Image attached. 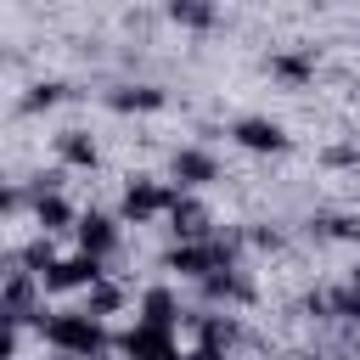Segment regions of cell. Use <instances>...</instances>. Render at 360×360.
I'll use <instances>...</instances> for the list:
<instances>
[{
	"label": "cell",
	"mask_w": 360,
	"mask_h": 360,
	"mask_svg": "<svg viewBox=\"0 0 360 360\" xmlns=\"http://www.w3.org/2000/svg\"><path fill=\"white\" fill-rule=\"evenodd\" d=\"M39 332L68 354V360H90V354H101L107 349V332H101V321L96 315H79V309H62V315H39Z\"/></svg>",
	"instance_id": "1"
},
{
	"label": "cell",
	"mask_w": 360,
	"mask_h": 360,
	"mask_svg": "<svg viewBox=\"0 0 360 360\" xmlns=\"http://www.w3.org/2000/svg\"><path fill=\"white\" fill-rule=\"evenodd\" d=\"M107 101H112L118 112H152V107H163V90H158V84H118Z\"/></svg>",
	"instance_id": "10"
},
{
	"label": "cell",
	"mask_w": 360,
	"mask_h": 360,
	"mask_svg": "<svg viewBox=\"0 0 360 360\" xmlns=\"http://www.w3.org/2000/svg\"><path fill=\"white\" fill-rule=\"evenodd\" d=\"M22 264H28V276H45V270L56 264V253H51V242H45V236H39V242H28V248H22Z\"/></svg>",
	"instance_id": "19"
},
{
	"label": "cell",
	"mask_w": 360,
	"mask_h": 360,
	"mask_svg": "<svg viewBox=\"0 0 360 360\" xmlns=\"http://www.w3.org/2000/svg\"><path fill=\"white\" fill-rule=\"evenodd\" d=\"M118 349H124V360H180V349H174V338L163 332V326H135V332H124L118 338Z\"/></svg>",
	"instance_id": "4"
},
{
	"label": "cell",
	"mask_w": 360,
	"mask_h": 360,
	"mask_svg": "<svg viewBox=\"0 0 360 360\" xmlns=\"http://www.w3.org/2000/svg\"><path fill=\"white\" fill-rule=\"evenodd\" d=\"M321 225H326L332 236H360V219H354V214H332V219H321Z\"/></svg>",
	"instance_id": "20"
},
{
	"label": "cell",
	"mask_w": 360,
	"mask_h": 360,
	"mask_svg": "<svg viewBox=\"0 0 360 360\" xmlns=\"http://www.w3.org/2000/svg\"><path fill=\"white\" fill-rule=\"evenodd\" d=\"M34 281H39V276H28V270H17V276L6 281V292H0V309H6L11 321L34 315Z\"/></svg>",
	"instance_id": "9"
},
{
	"label": "cell",
	"mask_w": 360,
	"mask_h": 360,
	"mask_svg": "<svg viewBox=\"0 0 360 360\" xmlns=\"http://www.w3.org/2000/svg\"><path fill=\"white\" fill-rule=\"evenodd\" d=\"M56 152H62V163H79V169H90V163H96V141H90L84 129H68V135L56 141Z\"/></svg>",
	"instance_id": "14"
},
{
	"label": "cell",
	"mask_w": 360,
	"mask_h": 360,
	"mask_svg": "<svg viewBox=\"0 0 360 360\" xmlns=\"http://www.w3.org/2000/svg\"><path fill=\"white\" fill-rule=\"evenodd\" d=\"M62 101V84L56 79H45V84H34L28 96H22V112H39V107H56Z\"/></svg>",
	"instance_id": "18"
},
{
	"label": "cell",
	"mask_w": 360,
	"mask_h": 360,
	"mask_svg": "<svg viewBox=\"0 0 360 360\" xmlns=\"http://www.w3.org/2000/svg\"><path fill=\"white\" fill-rule=\"evenodd\" d=\"M73 231H79V248H84L90 259H107V253L118 248V231H112V219H107V214H84Z\"/></svg>",
	"instance_id": "7"
},
{
	"label": "cell",
	"mask_w": 360,
	"mask_h": 360,
	"mask_svg": "<svg viewBox=\"0 0 360 360\" xmlns=\"http://www.w3.org/2000/svg\"><path fill=\"white\" fill-rule=\"evenodd\" d=\"M169 17H174V22H186V28H208V22H214V6H197V0H174V6H169Z\"/></svg>",
	"instance_id": "17"
},
{
	"label": "cell",
	"mask_w": 360,
	"mask_h": 360,
	"mask_svg": "<svg viewBox=\"0 0 360 360\" xmlns=\"http://www.w3.org/2000/svg\"><path fill=\"white\" fill-rule=\"evenodd\" d=\"M34 214H39V225H45V231H62V225L73 219V208H68V202H62L56 191H45V197L34 202Z\"/></svg>",
	"instance_id": "15"
},
{
	"label": "cell",
	"mask_w": 360,
	"mask_h": 360,
	"mask_svg": "<svg viewBox=\"0 0 360 360\" xmlns=\"http://www.w3.org/2000/svg\"><path fill=\"white\" fill-rule=\"evenodd\" d=\"M141 315H146V326H163V332H169V326L180 321V298H174L169 287H152V292L141 298Z\"/></svg>",
	"instance_id": "11"
},
{
	"label": "cell",
	"mask_w": 360,
	"mask_h": 360,
	"mask_svg": "<svg viewBox=\"0 0 360 360\" xmlns=\"http://www.w3.org/2000/svg\"><path fill=\"white\" fill-rule=\"evenodd\" d=\"M96 281H101V259H90V253L56 259V264L39 276V287H45V292H73V287H96Z\"/></svg>",
	"instance_id": "3"
},
{
	"label": "cell",
	"mask_w": 360,
	"mask_h": 360,
	"mask_svg": "<svg viewBox=\"0 0 360 360\" xmlns=\"http://www.w3.org/2000/svg\"><path fill=\"white\" fill-rule=\"evenodd\" d=\"M169 231L186 236V242L208 236V208H202L197 197H174V202H169Z\"/></svg>",
	"instance_id": "6"
},
{
	"label": "cell",
	"mask_w": 360,
	"mask_h": 360,
	"mask_svg": "<svg viewBox=\"0 0 360 360\" xmlns=\"http://www.w3.org/2000/svg\"><path fill=\"white\" fill-rule=\"evenodd\" d=\"M180 360H225V354H219V349H208V343H197V349H191V354H180Z\"/></svg>",
	"instance_id": "21"
},
{
	"label": "cell",
	"mask_w": 360,
	"mask_h": 360,
	"mask_svg": "<svg viewBox=\"0 0 360 360\" xmlns=\"http://www.w3.org/2000/svg\"><path fill=\"white\" fill-rule=\"evenodd\" d=\"M270 73H276V79H287V84H304V79L315 73V51H287V56H276V62H270Z\"/></svg>",
	"instance_id": "13"
},
{
	"label": "cell",
	"mask_w": 360,
	"mask_h": 360,
	"mask_svg": "<svg viewBox=\"0 0 360 360\" xmlns=\"http://www.w3.org/2000/svg\"><path fill=\"white\" fill-rule=\"evenodd\" d=\"M180 191H169V186H158V180H129V191H124V219H135V225H146V219H158V214H169V202H174Z\"/></svg>",
	"instance_id": "2"
},
{
	"label": "cell",
	"mask_w": 360,
	"mask_h": 360,
	"mask_svg": "<svg viewBox=\"0 0 360 360\" xmlns=\"http://www.w3.org/2000/svg\"><path fill=\"white\" fill-rule=\"evenodd\" d=\"M202 287H208V298H231V304H248V298H253L248 276H236V270H214Z\"/></svg>",
	"instance_id": "12"
},
{
	"label": "cell",
	"mask_w": 360,
	"mask_h": 360,
	"mask_svg": "<svg viewBox=\"0 0 360 360\" xmlns=\"http://www.w3.org/2000/svg\"><path fill=\"white\" fill-rule=\"evenodd\" d=\"M118 304H124V292H118L112 281H96V287H90V304H84V315H96V321H101V315H112Z\"/></svg>",
	"instance_id": "16"
},
{
	"label": "cell",
	"mask_w": 360,
	"mask_h": 360,
	"mask_svg": "<svg viewBox=\"0 0 360 360\" xmlns=\"http://www.w3.org/2000/svg\"><path fill=\"white\" fill-rule=\"evenodd\" d=\"M236 146H248V152H281L287 146V129L276 124V118H236Z\"/></svg>",
	"instance_id": "5"
},
{
	"label": "cell",
	"mask_w": 360,
	"mask_h": 360,
	"mask_svg": "<svg viewBox=\"0 0 360 360\" xmlns=\"http://www.w3.org/2000/svg\"><path fill=\"white\" fill-rule=\"evenodd\" d=\"M169 174H174V186H208V180H214V158L197 152V146H186V152H174Z\"/></svg>",
	"instance_id": "8"
}]
</instances>
